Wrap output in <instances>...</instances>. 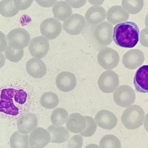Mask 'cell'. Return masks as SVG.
I'll use <instances>...</instances> for the list:
<instances>
[{
	"label": "cell",
	"instance_id": "33",
	"mask_svg": "<svg viewBox=\"0 0 148 148\" xmlns=\"http://www.w3.org/2000/svg\"><path fill=\"white\" fill-rule=\"evenodd\" d=\"M27 98V93L24 90H16L14 95V98L16 102L19 104H24L26 102Z\"/></svg>",
	"mask_w": 148,
	"mask_h": 148
},
{
	"label": "cell",
	"instance_id": "18",
	"mask_svg": "<svg viewBox=\"0 0 148 148\" xmlns=\"http://www.w3.org/2000/svg\"><path fill=\"white\" fill-rule=\"evenodd\" d=\"M129 14L122 6H112L107 12V19L112 25H116L126 22L129 18Z\"/></svg>",
	"mask_w": 148,
	"mask_h": 148
},
{
	"label": "cell",
	"instance_id": "34",
	"mask_svg": "<svg viewBox=\"0 0 148 148\" xmlns=\"http://www.w3.org/2000/svg\"><path fill=\"white\" fill-rule=\"evenodd\" d=\"M33 0H14V4L18 10H25L29 8Z\"/></svg>",
	"mask_w": 148,
	"mask_h": 148
},
{
	"label": "cell",
	"instance_id": "4",
	"mask_svg": "<svg viewBox=\"0 0 148 148\" xmlns=\"http://www.w3.org/2000/svg\"><path fill=\"white\" fill-rule=\"evenodd\" d=\"M113 98L116 104L122 108H127L134 103L136 94L129 85H122L114 93Z\"/></svg>",
	"mask_w": 148,
	"mask_h": 148
},
{
	"label": "cell",
	"instance_id": "1",
	"mask_svg": "<svg viewBox=\"0 0 148 148\" xmlns=\"http://www.w3.org/2000/svg\"><path fill=\"white\" fill-rule=\"evenodd\" d=\"M139 33V28L136 23L124 22L117 24L113 28V40L119 47L132 48L138 43Z\"/></svg>",
	"mask_w": 148,
	"mask_h": 148
},
{
	"label": "cell",
	"instance_id": "36",
	"mask_svg": "<svg viewBox=\"0 0 148 148\" xmlns=\"http://www.w3.org/2000/svg\"><path fill=\"white\" fill-rule=\"evenodd\" d=\"M40 6L44 8H49L53 7L57 0H35Z\"/></svg>",
	"mask_w": 148,
	"mask_h": 148
},
{
	"label": "cell",
	"instance_id": "23",
	"mask_svg": "<svg viewBox=\"0 0 148 148\" xmlns=\"http://www.w3.org/2000/svg\"><path fill=\"white\" fill-rule=\"evenodd\" d=\"M54 18L60 21H64L72 15V8L66 1H57L52 8Z\"/></svg>",
	"mask_w": 148,
	"mask_h": 148
},
{
	"label": "cell",
	"instance_id": "21",
	"mask_svg": "<svg viewBox=\"0 0 148 148\" xmlns=\"http://www.w3.org/2000/svg\"><path fill=\"white\" fill-rule=\"evenodd\" d=\"M106 17V12L102 6H92L89 8L85 14V19L91 25L100 24L104 21Z\"/></svg>",
	"mask_w": 148,
	"mask_h": 148
},
{
	"label": "cell",
	"instance_id": "27",
	"mask_svg": "<svg viewBox=\"0 0 148 148\" xmlns=\"http://www.w3.org/2000/svg\"><path fill=\"white\" fill-rule=\"evenodd\" d=\"M68 117V112L65 109L57 108L53 111L51 116V121L53 126H61L67 122Z\"/></svg>",
	"mask_w": 148,
	"mask_h": 148
},
{
	"label": "cell",
	"instance_id": "13",
	"mask_svg": "<svg viewBox=\"0 0 148 148\" xmlns=\"http://www.w3.org/2000/svg\"><path fill=\"white\" fill-rule=\"evenodd\" d=\"M145 61L144 53L139 49H130L124 54L122 63L127 68L136 69L142 65Z\"/></svg>",
	"mask_w": 148,
	"mask_h": 148
},
{
	"label": "cell",
	"instance_id": "12",
	"mask_svg": "<svg viewBox=\"0 0 148 148\" xmlns=\"http://www.w3.org/2000/svg\"><path fill=\"white\" fill-rule=\"evenodd\" d=\"M30 148H44L50 142L49 132L45 128L36 127L29 136Z\"/></svg>",
	"mask_w": 148,
	"mask_h": 148
},
{
	"label": "cell",
	"instance_id": "9",
	"mask_svg": "<svg viewBox=\"0 0 148 148\" xmlns=\"http://www.w3.org/2000/svg\"><path fill=\"white\" fill-rule=\"evenodd\" d=\"M86 26V19L82 15L74 14L63 23V29L69 34L78 35L83 31Z\"/></svg>",
	"mask_w": 148,
	"mask_h": 148
},
{
	"label": "cell",
	"instance_id": "5",
	"mask_svg": "<svg viewBox=\"0 0 148 148\" xmlns=\"http://www.w3.org/2000/svg\"><path fill=\"white\" fill-rule=\"evenodd\" d=\"M16 89L13 88L3 89L0 95V112L7 115L16 116L19 109L15 105L13 101Z\"/></svg>",
	"mask_w": 148,
	"mask_h": 148
},
{
	"label": "cell",
	"instance_id": "25",
	"mask_svg": "<svg viewBox=\"0 0 148 148\" xmlns=\"http://www.w3.org/2000/svg\"><path fill=\"white\" fill-rule=\"evenodd\" d=\"M19 11L15 5L14 0H2L0 2V15L3 17H14Z\"/></svg>",
	"mask_w": 148,
	"mask_h": 148
},
{
	"label": "cell",
	"instance_id": "19",
	"mask_svg": "<svg viewBox=\"0 0 148 148\" xmlns=\"http://www.w3.org/2000/svg\"><path fill=\"white\" fill-rule=\"evenodd\" d=\"M135 87L138 92H148V65L140 67L136 72L134 80Z\"/></svg>",
	"mask_w": 148,
	"mask_h": 148
},
{
	"label": "cell",
	"instance_id": "10",
	"mask_svg": "<svg viewBox=\"0 0 148 148\" xmlns=\"http://www.w3.org/2000/svg\"><path fill=\"white\" fill-rule=\"evenodd\" d=\"M29 45V51L34 58H42L49 50V41L44 36L34 37L30 40Z\"/></svg>",
	"mask_w": 148,
	"mask_h": 148
},
{
	"label": "cell",
	"instance_id": "40",
	"mask_svg": "<svg viewBox=\"0 0 148 148\" xmlns=\"http://www.w3.org/2000/svg\"><path fill=\"white\" fill-rule=\"evenodd\" d=\"M5 57L3 54L0 52V69L3 67L5 64Z\"/></svg>",
	"mask_w": 148,
	"mask_h": 148
},
{
	"label": "cell",
	"instance_id": "7",
	"mask_svg": "<svg viewBox=\"0 0 148 148\" xmlns=\"http://www.w3.org/2000/svg\"><path fill=\"white\" fill-rule=\"evenodd\" d=\"M120 59L118 52L109 47L101 50L97 56L99 65L106 70H111L116 67L119 64Z\"/></svg>",
	"mask_w": 148,
	"mask_h": 148
},
{
	"label": "cell",
	"instance_id": "30",
	"mask_svg": "<svg viewBox=\"0 0 148 148\" xmlns=\"http://www.w3.org/2000/svg\"><path fill=\"white\" fill-rule=\"evenodd\" d=\"M24 55V49H14L8 46L5 50V58L14 63L19 62L23 58Z\"/></svg>",
	"mask_w": 148,
	"mask_h": 148
},
{
	"label": "cell",
	"instance_id": "11",
	"mask_svg": "<svg viewBox=\"0 0 148 148\" xmlns=\"http://www.w3.org/2000/svg\"><path fill=\"white\" fill-rule=\"evenodd\" d=\"M113 26L109 22L100 23L94 30L96 39L102 45H110L113 41Z\"/></svg>",
	"mask_w": 148,
	"mask_h": 148
},
{
	"label": "cell",
	"instance_id": "35",
	"mask_svg": "<svg viewBox=\"0 0 148 148\" xmlns=\"http://www.w3.org/2000/svg\"><path fill=\"white\" fill-rule=\"evenodd\" d=\"M87 0H65L73 8H79L84 6Z\"/></svg>",
	"mask_w": 148,
	"mask_h": 148
},
{
	"label": "cell",
	"instance_id": "20",
	"mask_svg": "<svg viewBox=\"0 0 148 148\" xmlns=\"http://www.w3.org/2000/svg\"><path fill=\"white\" fill-rule=\"evenodd\" d=\"M86 125L85 117L77 113H72L69 117L66 127L69 131L74 133H80L84 130Z\"/></svg>",
	"mask_w": 148,
	"mask_h": 148
},
{
	"label": "cell",
	"instance_id": "16",
	"mask_svg": "<svg viewBox=\"0 0 148 148\" xmlns=\"http://www.w3.org/2000/svg\"><path fill=\"white\" fill-rule=\"evenodd\" d=\"M96 122L103 129L111 130L116 126L118 120L114 113L109 110L99 111L95 115Z\"/></svg>",
	"mask_w": 148,
	"mask_h": 148
},
{
	"label": "cell",
	"instance_id": "15",
	"mask_svg": "<svg viewBox=\"0 0 148 148\" xmlns=\"http://www.w3.org/2000/svg\"><path fill=\"white\" fill-rule=\"evenodd\" d=\"M17 124V128L19 132L28 134L37 127L38 118L35 113H25L18 118Z\"/></svg>",
	"mask_w": 148,
	"mask_h": 148
},
{
	"label": "cell",
	"instance_id": "24",
	"mask_svg": "<svg viewBox=\"0 0 148 148\" xmlns=\"http://www.w3.org/2000/svg\"><path fill=\"white\" fill-rule=\"evenodd\" d=\"M10 145L11 148H29V135L15 131L10 137Z\"/></svg>",
	"mask_w": 148,
	"mask_h": 148
},
{
	"label": "cell",
	"instance_id": "28",
	"mask_svg": "<svg viewBox=\"0 0 148 148\" xmlns=\"http://www.w3.org/2000/svg\"><path fill=\"white\" fill-rule=\"evenodd\" d=\"M143 0H122V7L129 14L136 15L142 10Z\"/></svg>",
	"mask_w": 148,
	"mask_h": 148
},
{
	"label": "cell",
	"instance_id": "6",
	"mask_svg": "<svg viewBox=\"0 0 148 148\" xmlns=\"http://www.w3.org/2000/svg\"><path fill=\"white\" fill-rule=\"evenodd\" d=\"M120 84L118 74L112 70L103 72L99 77L98 85L102 92L111 93L114 92Z\"/></svg>",
	"mask_w": 148,
	"mask_h": 148
},
{
	"label": "cell",
	"instance_id": "31",
	"mask_svg": "<svg viewBox=\"0 0 148 148\" xmlns=\"http://www.w3.org/2000/svg\"><path fill=\"white\" fill-rule=\"evenodd\" d=\"M84 117L86 120V127L84 130L82 131L80 134L83 137H91L95 133L97 126L94 119L91 117L88 116H85Z\"/></svg>",
	"mask_w": 148,
	"mask_h": 148
},
{
	"label": "cell",
	"instance_id": "2",
	"mask_svg": "<svg viewBox=\"0 0 148 148\" xmlns=\"http://www.w3.org/2000/svg\"><path fill=\"white\" fill-rule=\"evenodd\" d=\"M145 112L144 109L137 105L130 106L124 111L121 120L124 127L130 130L140 127L144 123Z\"/></svg>",
	"mask_w": 148,
	"mask_h": 148
},
{
	"label": "cell",
	"instance_id": "22",
	"mask_svg": "<svg viewBox=\"0 0 148 148\" xmlns=\"http://www.w3.org/2000/svg\"><path fill=\"white\" fill-rule=\"evenodd\" d=\"M47 131L50 135L52 143L61 144L67 141L70 138V133L64 127L52 125L48 127Z\"/></svg>",
	"mask_w": 148,
	"mask_h": 148
},
{
	"label": "cell",
	"instance_id": "38",
	"mask_svg": "<svg viewBox=\"0 0 148 148\" xmlns=\"http://www.w3.org/2000/svg\"><path fill=\"white\" fill-rule=\"evenodd\" d=\"M8 47L6 36L3 32L0 30V52L5 51Z\"/></svg>",
	"mask_w": 148,
	"mask_h": 148
},
{
	"label": "cell",
	"instance_id": "26",
	"mask_svg": "<svg viewBox=\"0 0 148 148\" xmlns=\"http://www.w3.org/2000/svg\"><path fill=\"white\" fill-rule=\"evenodd\" d=\"M40 102L43 107L47 109H53L57 107L60 100L57 95L53 92L43 93L40 97Z\"/></svg>",
	"mask_w": 148,
	"mask_h": 148
},
{
	"label": "cell",
	"instance_id": "29",
	"mask_svg": "<svg viewBox=\"0 0 148 148\" xmlns=\"http://www.w3.org/2000/svg\"><path fill=\"white\" fill-rule=\"evenodd\" d=\"M100 148H121L120 141L114 135H106L103 136L99 142Z\"/></svg>",
	"mask_w": 148,
	"mask_h": 148
},
{
	"label": "cell",
	"instance_id": "39",
	"mask_svg": "<svg viewBox=\"0 0 148 148\" xmlns=\"http://www.w3.org/2000/svg\"><path fill=\"white\" fill-rule=\"evenodd\" d=\"M88 1L91 4L99 6L103 3L104 0H88Z\"/></svg>",
	"mask_w": 148,
	"mask_h": 148
},
{
	"label": "cell",
	"instance_id": "3",
	"mask_svg": "<svg viewBox=\"0 0 148 148\" xmlns=\"http://www.w3.org/2000/svg\"><path fill=\"white\" fill-rule=\"evenodd\" d=\"M8 45L16 49H24L31 40L30 34L24 28H17L11 30L6 36Z\"/></svg>",
	"mask_w": 148,
	"mask_h": 148
},
{
	"label": "cell",
	"instance_id": "17",
	"mask_svg": "<svg viewBox=\"0 0 148 148\" xmlns=\"http://www.w3.org/2000/svg\"><path fill=\"white\" fill-rule=\"evenodd\" d=\"M26 70L27 73L35 79L42 78L47 73L46 64L42 59L36 58H32L27 62Z\"/></svg>",
	"mask_w": 148,
	"mask_h": 148
},
{
	"label": "cell",
	"instance_id": "37",
	"mask_svg": "<svg viewBox=\"0 0 148 148\" xmlns=\"http://www.w3.org/2000/svg\"><path fill=\"white\" fill-rule=\"evenodd\" d=\"M140 42L142 45L148 47V28H144L140 33Z\"/></svg>",
	"mask_w": 148,
	"mask_h": 148
},
{
	"label": "cell",
	"instance_id": "32",
	"mask_svg": "<svg viewBox=\"0 0 148 148\" xmlns=\"http://www.w3.org/2000/svg\"><path fill=\"white\" fill-rule=\"evenodd\" d=\"M83 140L82 136L76 135L69 140L67 148H82L83 145Z\"/></svg>",
	"mask_w": 148,
	"mask_h": 148
},
{
	"label": "cell",
	"instance_id": "8",
	"mask_svg": "<svg viewBox=\"0 0 148 148\" xmlns=\"http://www.w3.org/2000/svg\"><path fill=\"white\" fill-rule=\"evenodd\" d=\"M62 30L61 23L54 18L44 19L40 26V33L48 40H53L60 34Z\"/></svg>",
	"mask_w": 148,
	"mask_h": 148
},
{
	"label": "cell",
	"instance_id": "14",
	"mask_svg": "<svg viewBox=\"0 0 148 148\" xmlns=\"http://www.w3.org/2000/svg\"><path fill=\"white\" fill-rule=\"evenodd\" d=\"M56 84L58 88L62 92H70L76 86V77L71 72H61L56 77Z\"/></svg>",
	"mask_w": 148,
	"mask_h": 148
}]
</instances>
